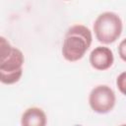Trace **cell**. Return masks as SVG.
Here are the masks:
<instances>
[{
  "label": "cell",
  "instance_id": "1",
  "mask_svg": "<svg viewBox=\"0 0 126 126\" xmlns=\"http://www.w3.org/2000/svg\"><path fill=\"white\" fill-rule=\"evenodd\" d=\"M93 41V34L89 28L84 25L70 27L62 44V55L69 62L79 61L84 57Z\"/></svg>",
  "mask_w": 126,
  "mask_h": 126
},
{
  "label": "cell",
  "instance_id": "2",
  "mask_svg": "<svg viewBox=\"0 0 126 126\" xmlns=\"http://www.w3.org/2000/svg\"><path fill=\"white\" fill-rule=\"evenodd\" d=\"M123 30L121 18L113 12H103L97 16L94 23V32L102 44H110L116 41Z\"/></svg>",
  "mask_w": 126,
  "mask_h": 126
},
{
  "label": "cell",
  "instance_id": "3",
  "mask_svg": "<svg viewBox=\"0 0 126 126\" xmlns=\"http://www.w3.org/2000/svg\"><path fill=\"white\" fill-rule=\"evenodd\" d=\"M25 57L23 52L13 47L11 54L5 61L0 63V82L5 85H13L21 79Z\"/></svg>",
  "mask_w": 126,
  "mask_h": 126
},
{
  "label": "cell",
  "instance_id": "4",
  "mask_svg": "<svg viewBox=\"0 0 126 126\" xmlns=\"http://www.w3.org/2000/svg\"><path fill=\"white\" fill-rule=\"evenodd\" d=\"M116 101L113 90L106 85H98L94 87L89 95V104L91 108L99 114L110 112Z\"/></svg>",
  "mask_w": 126,
  "mask_h": 126
},
{
  "label": "cell",
  "instance_id": "5",
  "mask_svg": "<svg viewBox=\"0 0 126 126\" xmlns=\"http://www.w3.org/2000/svg\"><path fill=\"white\" fill-rule=\"evenodd\" d=\"M90 64L97 71L109 69L114 62V55L110 48L106 46H96L90 54Z\"/></svg>",
  "mask_w": 126,
  "mask_h": 126
},
{
  "label": "cell",
  "instance_id": "6",
  "mask_svg": "<svg viewBox=\"0 0 126 126\" xmlns=\"http://www.w3.org/2000/svg\"><path fill=\"white\" fill-rule=\"evenodd\" d=\"M47 117L39 107H30L24 111L21 117L22 126H46Z\"/></svg>",
  "mask_w": 126,
  "mask_h": 126
},
{
  "label": "cell",
  "instance_id": "7",
  "mask_svg": "<svg viewBox=\"0 0 126 126\" xmlns=\"http://www.w3.org/2000/svg\"><path fill=\"white\" fill-rule=\"evenodd\" d=\"M13 46L4 36H0V63L5 61L7 57L11 54Z\"/></svg>",
  "mask_w": 126,
  "mask_h": 126
},
{
  "label": "cell",
  "instance_id": "8",
  "mask_svg": "<svg viewBox=\"0 0 126 126\" xmlns=\"http://www.w3.org/2000/svg\"><path fill=\"white\" fill-rule=\"evenodd\" d=\"M126 73L125 72H122L116 79V85H117V88L118 90L120 91L121 94H125V86H126Z\"/></svg>",
  "mask_w": 126,
  "mask_h": 126
},
{
  "label": "cell",
  "instance_id": "9",
  "mask_svg": "<svg viewBox=\"0 0 126 126\" xmlns=\"http://www.w3.org/2000/svg\"><path fill=\"white\" fill-rule=\"evenodd\" d=\"M125 48H126V43H125V39H122V41L120 42L119 46H118V53L120 58L123 61H126V52H125Z\"/></svg>",
  "mask_w": 126,
  "mask_h": 126
},
{
  "label": "cell",
  "instance_id": "10",
  "mask_svg": "<svg viewBox=\"0 0 126 126\" xmlns=\"http://www.w3.org/2000/svg\"><path fill=\"white\" fill-rule=\"evenodd\" d=\"M119 126H126L125 124H121V125H119Z\"/></svg>",
  "mask_w": 126,
  "mask_h": 126
}]
</instances>
